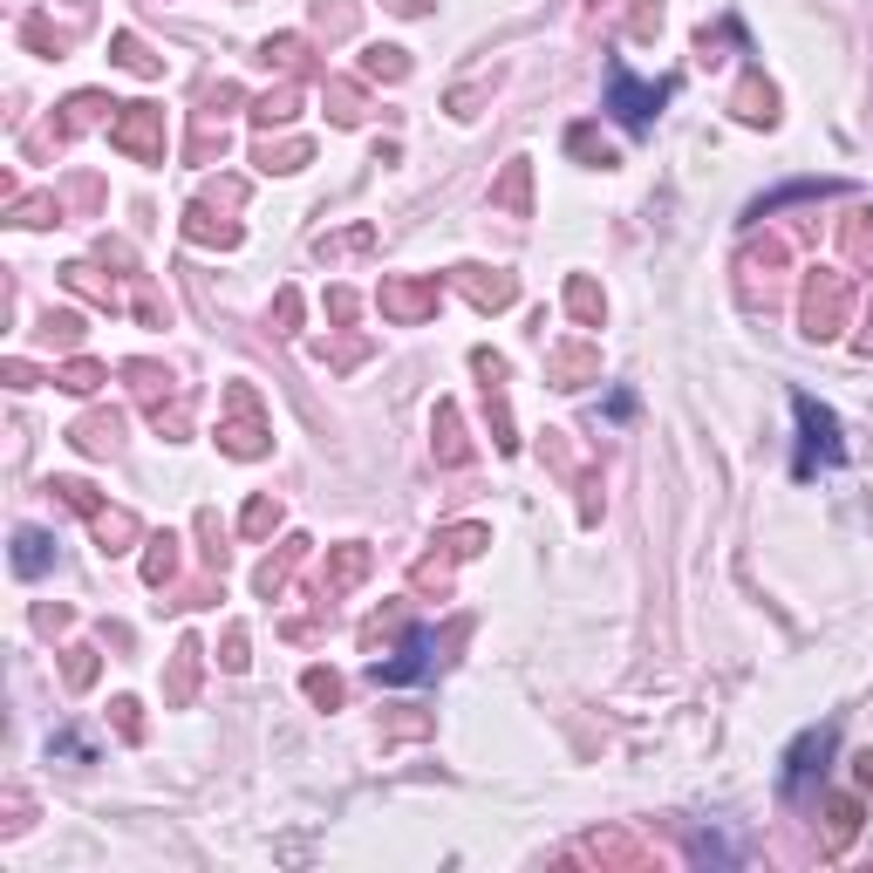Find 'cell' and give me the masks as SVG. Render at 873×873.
Returning <instances> with one entry per match:
<instances>
[{"instance_id":"6da1fadb","label":"cell","mask_w":873,"mask_h":873,"mask_svg":"<svg viewBox=\"0 0 873 873\" xmlns=\"http://www.w3.org/2000/svg\"><path fill=\"white\" fill-rule=\"evenodd\" d=\"M792 417H798V457H792V478H813V472H839L847 464V436H839V417L813 396H792Z\"/></svg>"},{"instance_id":"7a4b0ae2","label":"cell","mask_w":873,"mask_h":873,"mask_svg":"<svg viewBox=\"0 0 873 873\" xmlns=\"http://www.w3.org/2000/svg\"><path fill=\"white\" fill-rule=\"evenodd\" d=\"M839 751V730L832 724H813V730H798V744L785 751V771H778V792H785V805H805L819 785H826V764Z\"/></svg>"},{"instance_id":"3957f363","label":"cell","mask_w":873,"mask_h":873,"mask_svg":"<svg viewBox=\"0 0 873 873\" xmlns=\"http://www.w3.org/2000/svg\"><path fill=\"white\" fill-rule=\"evenodd\" d=\"M847 315H853V280L839 273V267H813V273H805V301H798L805 335L832 341L839 328H847Z\"/></svg>"},{"instance_id":"277c9868","label":"cell","mask_w":873,"mask_h":873,"mask_svg":"<svg viewBox=\"0 0 873 873\" xmlns=\"http://www.w3.org/2000/svg\"><path fill=\"white\" fill-rule=\"evenodd\" d=\"M669 97H676V82H642L635 69H621V61L608 69V116H614L628 137H642L648 123L662 116V103H669Z\"/></svg>"},{"instance_id":"5b68a950","label":"cell","mask_w":873,"mask_h":873,"mask_svg":"<svg viewBox=\"0 0 873 873\" xmlns=\"http://www.w3.org/2000/svg\"><path fill=\"white\" fill-rule=\"evenodd\" d=\"M436 662H444V655H436V628H410V635H403L389 655H376V662H369V682H376V690L430 682V676H436Z\"/></svg>"},{"instance_id":"8992f818","label":"cell","mask_w":873,"mask_h":873,"mask_svg":"<svg viewBox=\"0 0 873 873\" xmlns=\"http://www.w3.org/2000/svg\"><path fill=\"white\" fill-rule=\"evenodd\" d=\"M267 417H260V396L246 389V383H233L226 396H218V444H226L233 457H267Z\"/></svg>"},{"instance_id":"52a82bcc","label":"cell","mask_w":873,"mask_h":873,"mask_svg":"<svg viewBox=\"0 0 873 873\" xmlns=\"http://www.w3.org/2000/svg\"><path fill=\"white\" fill-rule=\"evenodd\" d=\"M110 144L123 150V158H137V165H165V110L123 103V110L110 116Z\"/></svg>"},{"instance_id":"ba28073f","label":"cell","mask_w":873,"mask_h":873,"mask_svg":"<svg viewBox=\"0 0 873 873\" xmlns=\"http://www.w3.org/2000/svg\"><path fill=\"white\" fill-rule=\"evenodd\" d=\"M436 301H444V287H436V273H417V280H383L376 287V307H383V321H423L436 315Z\"/></svg>"},{"instance_id":"9c48e42d","label":"cell","mask_w":873,"mask_h":873,"mask_svg":"<svg viewBox=\"0 0 873 873\" xmlns=\"http://www.w3.org/2000/svg\"><path fill=\"white\" fill-rule=\"evenodd\" d=\"M594 376H601L594 341H553V349H546V383L553 389H587Z\"/></svg>"},{"instance_id":"30bf717a","label":"cell","mask_w":873,"mask_h":873,"mask_svg":"<svg viewBox=\"0 0 873 873\" xmlns=\"http://www.w3.org/2000/svg\"><path fill=\"white\" fill-rule=\"evenodd\" d=\"M457 287L472 294L478 307H512L519 280H512V273H498V267H457Z\"/></svg>"},{"instance_id":"8fae6325","label":"cell","mask_w":873,"mask_h":873,"mask_svg":"<svg viewBox=\"0 0 873 873\" xmlns=\"http://www.w3.org/2000/svg\"><path fill=\"white\" fill-rule=\"evenodd\" d=\"M48 567H55V540L35 533V525H21V533H14V574L21 580H42Z\"/></svg>"},{"instance_id":"7c38bea8","label":"cell","mask_w":873,"mask_h":873,"mask_svg":"<svg viewBox=\"0 0 873 873\" xmlns=\"http://www.w3.org/2000/svg\"><path fill=\"white\" fill-rule=\"evenodd\" d=\"M116 444H123V417H116V410L76 423V451H82V457H116Z\"/></svg>"},{"instance_id":"4fadbf2b","label":"cell","mask_w":873,"mask_h":873,"mask_svg":"<svg viewBox=\"0 0 873 873\" xmlns=\"http://www.w3.org/2000/svg\"><path fill=\"white\" fill-rule=\"evenodd\" d=\"M362 574H369V546H341L328 567H321V594H328V601H335V594H349Z\"/></svg>"},{"instance_id":"5bb4252c","label":"cell","mask_w":873,"mask_h":873,"mask_svg":"<svg viewBox=\"0 0 873 873\" xmlns=\"http://www.w3.org/2000/svg\"><path fill=\"white\" fill-rule=\"evenodd\" d=\"M82 519H89V525H97V540H103V553H131V540H137V519H131V512H110V506H103V498H97V506H89Z\"/></svg>"},{"instance_id":"9a60e30c","label":"cell","mask_w":873,"mask_h":873,"mask_svg":"<svg viewBox=\"0 0 873 873\" xmlns=\"http://www.w3.org/2000/svg\"><path fill=\"white\" fill-rule=\"evenodd\" d=\"M301 559H307V540H287V546H280L273 559H260V574H253V587H260V594H280V587H287L294 580V567H301Z\"/></svg>"},{"instance_id":"2e32d148","label":"cell","mask_w":873,"mask_h":873,"mask_svg":"<svg viewBox=\"0 0 873 873\" xmlns=\"http://www.w3.org/2000/svg\"><path fill=\"white\" fill-rule=\"evenodd\" d=\"M184 239H199V246H239V226H233V218H212V205H192V212H184Z\"/></svg>"},{"instance_id":"e0dca14e","label":"cell","mask_w":873,"mask_h":873,"mask_svg":"<svg viewBox=\"0 0 873 873\" xmlns=\"http://www.w3.org/2000/svg\"><path fill=\"white\" fill-rule=\"evenodd\" d=\"M436 457H444V464H464V457H472V444H464V423H457V410H451V403H436Z\"/></svg>"},{"instance_id":"ac0fdd59","label":"cell","mask_w":873,"mask_h":873,"mask_svg":"<svg viewBox=\"0 0 873 873\" xmlns=\"http://www.w3.org/2000/svg\"><path fill=\"white\" fill-rule=\"evenodd\" d=\"M376 246V226H349V233H335V239H315V253L335 267V260H355V253H369Z\"/></svg>"},{"instance_id":"d6986e66","label":"cell","mask_w":873,"mask_h":873,"mask_svg":"<svg viewBox=\"0 0 873 873\" xmlns=\"http://www.w3.org/2000/svg\"><path fill=\"white\" fill-rule=\"evenodd\" d=\"M567 307H574L580 328H601V315H608V301H601L594 280H567Z\"/></svg>"},{"instance_id":"ffe728a7","label":"cell","mask_w":873,"mask_h":873,"mask_svg":"<svg viewBox=\"0 0 873 873\" xmlns=\"http://www.w3.org/2000/svg\"><path fill=\"white\" fill-rule=\"evenodd\" d=\"M525 199H533V165H512L491 184V205H506V212H525Z\"/></svg>"},{"instance_id":"44dd1931","label":"cell","mask_w":873,"mask_h":873,"mask_svg":"<svg viewBox=\"0 0 873 873\" xmlns=\"http://www.w3.org/2000/svg\"><path fill=\"white\" fill-rule=\"evenodd\" d=\"M55 383H61V389H76V396H89L97 383H110V369H103V362H89V355H76V362H61V369H55Z\"/></svg>"},{"instance_id":"7402d4cb","label":"cell","mask_w":873,"mask_h":873,"mask_svg":"<svg viewBox=\"0 0 873 873\" xmlns=\"http://www.w3.org/2000/svg\"><path fill=\"white\" fill-rule=\"evenodd\" d=\"M273 525H280V498H267V491H260V498H253V506H246V512H239V533H246V540H267V533H273Z\"/></svg>"},{"instance_id":"603a6c76","label":"cell","mask_w":873,"mask_h":873,"mask_svg":"<svg viewBox=\"0 0 873 873\" xmlns=\"http://www.w3.org/2000/svg\"><path fill=\"white\" fill-rule=\"evenodd\" d=\"M436 546H444L451 559H472V553L491 546V533H485V525H451V533H436Z\"/></svg>"},{"instance_id":"cb8c5ba5","label":"cell","mask_w":873,"mask_h":873,"mask_svg":"<svg viewBox=\"0 0 873 873\" xmlns=\"http://www.w3.org/2000/svg\"><path fill=\"white\" fill-rule=\"evenodd\" d=\"M294 110H301V89H294V82H280V89H267V97L253 103V116H260V123H287Z\"/></svg>"},{"instance_id":"d4e9b609","label":"cell","mask_w":873,"mask_h":873,"mask_svg":"<svg viewBox=\"0 0 873 873\" xmlns=\"http://www.w3.org/2000/svg\"><path fill=\"white\" fill-rule=\"evenodd\" d=\"M116 61H123V69H131V76H158V69H165V61L150 55V48H144V42L131 35V27H123V35H116Z\"/></svg>"},{"instance_id":"484cf974","label":"cell","mask_w":873,"mask_h":873,"mask_svg":"<svg viewBox=\"0 0 873 873\" xmlns=\"http://www.w3.org/2000/svg\"><path fill=\"white\" fill-rule=\"evenodd\" d=\"M192 682H199V642H184L178 648V662H171V703H184V696H192Z\"/></svg>"},{"instance_id":"4316f807","label":"cell","mask_w":873,"mask_h":873,"mask_svg":"<svg viewBox=\"0 0 873 873\" xmlns=\"http://www.w3.org/2000/svg\"><path fill=\"white\" fill-rule=\"evenodd\" d=\"M253 158H260V171H301V165H307V144H273V137H267Z\"/></svg>"},{"instance_id":"83f0119b","label":"cell","mask_w":873,"mask_h":873,"mask_svg":"<svg viewBox=\"0 0 873 873\" xmlns=\"http://www.w3.org/2000/svg\"><path fill=\"white\" fill-rule=\"evenodd\" d=\"M171 574H178V540L165 533V540H150V559H144V580H150V587H165Z\"/></svg>"},{"instance_id":"f1b7e54d","label":"cell","mask_w":873,"mask_h":873,"mask_svg":"<svg viewBox=\"0 0 873 873\" xmlns=\"http://www.w3.org/2000/svg\"><path fill=\"white\" fill-rule=\"evenodd\" d=\"M771 103H778V97H771V82H758V76L737 89V116H751V123H771Z\"/></svg>"},{"instance_id":"f546056e","label":"cell","mask_w":873,"mask_h":873,"mask_svg":"<svg viewBox=\"0 0 873 873\" xmlns=\"http://www.w3.org/2000/svg\"><path fill=\"white\" fill-rule=\"evenodd\" d=\"M847 260L853 267H873V212H860L853 226H847Z\"/></svg>"},{"instance_id":"4dcf8cb0","label":"cell","mask_w":873,"mask_h":873,"mask_svg":"<svg viewBox=\"0 0 873 873\" xmlns=\"http://www.w3.org/2000/svg\"><path fill=\"white\" fill-rule=\"evenodd\" d=\"M328 110H335V123H362V89L355 82H328Z\"/></svg>"},{"instance_id":"1f68e13d","label":"cell","mask_w":873,"mask_h":873,"mask_svg":"<svg viewBox=\"0 0 873 873\" xmlns=\"http://www.w3.org/2000/svg\"><path fill=\"white\" fill-rule=\"evenodd\" d=\"M14 218H21V226H55V218H61V199H55V192L21 199V205H14Z\"/></svg>"},{"instance_id":"d6a6232c","label":"cell","mask_w":873,"mask_h":873,"mask_svg":"<svg viewBox=\"0 0 873 873\" xmlns=\"http://www.w3.org/2000/svg\"><path fill=\"white\" fill-rule=\"evenodd\" d=\"M369 76L403 82V76H410V61H403V48H369Z\"/></svg>"},{"instance_id":"836d02e7","label":"cell","mask_w":873,"mask_h":873,"mask_svg":"<svg viewBox=\"0 0 873 873\" xmlns=\"http://www.w3.org/2000/svg\"><path fill=\"white\" fill-rule=\"evenodd\" d=\"M567 150H574V158H587V165H614V150L594 144V131H587V123H580V131H567Z\"/></svg>"},{"instance_id":"e575fe53","label":"cell","mask_w":873,"mask_h":873,"mask_svg":"<svg viewBox=\"0 0 873 873\" xmlns=\"http://www.w3.org/2000/svg\"><path fill=\"white\" fill-rule=\"evenodd\" d=\"M307 696H315L321 710H335L341 703V676L335 669H307Z\"/></svg>"},{"instance_id":"d590c367","label":"cell","mask_w":873,"mask_h":873,"mask_svg":"<svg viewBox=\"0 0 873 873\" xmlns=\"http://www.w3.org/2000/svg\"><path fill=\"white\" fill-rule=\"evenodd\" d=\"M853 826H860V805L853 798H832V847H847Z\"/></svg>"},{"instance_id":"8d00e7d4","label":"cell","mask_w":873,"mask_h":873,"mask_svg":"<svg viewBox=\"0 0 873 873\" xmlns=\"http://www.w3.org/2000/svg\"><path fill=\"white\" fill-rule=\"evenodd\" d=\"M97 682V648H69V690H89Z\"/></svg>"},{"instance_id":"74e56055","label":"cell","mask_w":873,"mask_h":873,"mask_svg":"<svg viewBox=\"0 0 873 873\" xmlns=\"http://www.w3.org/2000/svg\"><path fill=\"white\" fill-rule=\"evenodd\" d=\"M48 341H55V349H76V341H82V315H48Z\"/></svg>"},{"instance_id":"f35d334b","label":"cell","mask_w":873,"mask_h":873,"mask_svg":"<svg viewBox=\"0 0 873 873\" xmlns=\"http://www.w3.org/2000/svg\"><path fill=\"white\" fill-rule=\"evenodd\" d=\"M110 710H116V730H123V737H144V716H137V703H131V696H116Z\"/></svg>"},{"instance_id":"ab89813d","label":"cell","mask_w":873,"mask_h":873,"mask_svg":"<svg viewBox=\"0 0 873 873\" xmlns=\"http://www.w3.org/2000/svg\"><path fill=\"white\" fill-rule=\"evenodd\" d=\"M328 315H335V321H355V315H362V301H355L349 287H335V294H328Z\"/></svg>"},{"instance_id":"60d3db41","label":"cell","mask_w":873,"mask_h":873,"mask_svg":"<svg viewBox=\"0 0 873 873\" xmlns=\"http://www.w3.org/2000/svg\"><path fill=\"white\" fill-rule=\"evenodd\" d=\"M655 27H662V8H655V0H635V35L648 42V35H655Z\"/></svg>"},{"instance_id":"b9f144b4","label":"cell","mask_w":873,"mask_h":873,"mask_svg":"<svg viewBox=\"0 0 873 873\" xmlns=\"http://www.w3.org/2000/svg\"><path fill=\"white\" fill-rule=\"evenodd\" d=\"M273 321H280V328H294V321H301V294H294V287L273 301Z\"/></svg>"},{"instance_id":"7bdbcfd3","label":"cell","mask_w":873,"mask_h":873,"mask_svg":"<svg viewBox=\"0 0 873 873\" xmlns=\"http://www.w3.org/2000/svg\"><path fill=\"white\" fill-rule=\"evenodd\" d=\"M226 669H246V635H239V628L226 635Z\"/></svg>"},{"instance_id":"ee69618b","label":"cell","mask_w":873,"mask_h":873,"mask_svg":"<svg viewBox=\"0 0 873 873\" xmlns=\"http://www.w3.org/2000/svg\"><path fill=\"white\" fill-rule=\"evenodd\" d=\"M389 8H396V14H423V8H430V0H389Z\"/></svg>"}]
</instances>
